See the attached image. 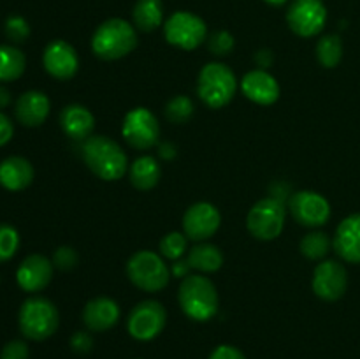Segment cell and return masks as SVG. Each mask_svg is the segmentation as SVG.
Wrapping results in <instances>:
<instances>
[{"mask_svg":"<svg viewBox=\"0 0 360 359\" xmlns=\"http://www.w3.org/2000/svg\"><path fill=\"white\" fill-rule=\"evenodd\" d=\"M20 246V234L9 224H0V263L13 259Z\"/></svg>","mask_w":360,"mask_h":359,"instance_id":"obj_31","label":"cell"},{"mask_svg":"<svg viewBox=\"0 0 360 359\" xmlns=\"http://www.w3.org/2000/svg\"><path fill=\"white\" fill-rule=\"evenodd\" d=\"M18 322H20V331L25 338L42 341L55 334V331L58 329L60 315L56 306L49 299L34 296L21 305Z\"/></svg>","mask_w":360,"mask_h":359,"instance_id":"obj_5","label":"cell"},{"mask_svg":"<svg viewBox=\"0 0 360 359\" xmlns=\"http://www.w3.org/2000/svg\"><path fill=\"white\" fill-rule=\"evenodd\" d=\"M264 2L269 4V6H273V7H280V6H283V4H287L288 0H264Z\"/></svg>","mask_w":360,"mask_h":359,"instance_id":"obj_43","label":"cell"},{"mask_svg":"<svg viewBox=\"0 0 360 359\" xmlns=\"http://www.w3.org/2000/svg\"><path fill=\"white\" fill-rule=\"evenodd\" d=\"M186 252V234H181L178 231L167 232L160 239V253L165 259L178 260L183 253Z\"/></svg>","mask_w":360,"mask_h":359,"instance_id":"obj_30","label":"cell"},{"mask_svg":"<svg viewBox=\"0 0 360 359\" xmlns=\"http://www.w3.org/2000/svg\"><path fill=\"white\" fill-rule=\"evenodd\" d=\"M288 210L295 222L304 227H320L330 218V204L322 194L299 190L288 201Z\"/></svg>","mask_w":360,"mask_h":359,"instance_id":"obj_12","label":"cell"},{"mask_svg":"<svg viewBox=\"0 0 360 359\" xmlns=\"http://www.w3.org/2000/svg\"><path fill=\"white\" fill-rule=\"evenodd\" d=\"M129 176L130 183L137 190H151L160 182L162 169L158 165L157 158H153L151 155H143V157L136 158L134 164L130 165Z\"/></svg>","mask_w":360,"mask_h":359,"instance_id":"obj_24","label":"cell"},{"mask_svg":"<svg viewBox=\"0 0 360 359\" xmlns=\"http://www.w3.org/2000/svg\"><path fill=\"white\" fill-rule=\"evenodd\" d=\"M190 270H192V267H190V264L185 260V263H176L174 267H172V273H174L176 277H179V275H186Z\"/></svg>","mask_w":360,"mask_h":359,"instance_id":"obj_41","label":"cell"},{"mask_svg":"<svg viewBox=\"0 0 360 359\" xmlns=\"http://www.w3.org/2000/svg\"><path fill=\"white\" fill-rule=\"evenodd\" d=\"M343 58V42L336 34H327L316 42V60L326 69H334Z\"/></svg>","mask_w":360,"mask_h":359,"instance_id":"obj_27","label":"cell"},{"mask_svg":"<svg viewBox=\"0 0 360 359\" xmlns=\"http://www.w3.org/2000/svg\"><path fill=\"white\" fill-rule=\"evenodd\" d=\"M6 34L13 42H25L30 35V27L23 16H9L6 21Z\"/></svg>","mask_w":360,"mask_h":359,"instance_id":"obj_33","label":"cell"},{"mask_svg":"<svg viewBox=\"0 0 360 359\" xmlns=\"http://www.w3.org/2000/svg\"><path fill=\"white\" fill-rule=\"evenodd\" d=\"M234 35L227 30H217L207 37V48L214 56H227L234 49Z\"/></svg>","mask_w":360,"mask_h":359,"instance_id":"obj_32","label":"cell"},{"mask_svg":"<svg viewBox=\"0 0 360 359\" xmlns=\"http://www.w3.org/2000/svg\"><path fill=\"white\" fill-rule=\"evenodd\" d=\"M313 292L323 301H338L348 287L347 267L338 260H322L313 271Z\"/></svg>","mask_w":360,"mask_h":359,"instance_id":"obj_14","label":"cell"},{"mask_svg":"<svg viewBox=\"0 0 360 359\" xmlns=\"http://www.w3.org/2000/svg\"><path fill=\"white\" fill-rule=\"evenodd\" d=\"M238 80L231 67L220 62H210L200 69L197 80V95L211 109H221L234 99Z\"/></svg>","mask_w":360,"mask_h":359,"instance_id":"obj_4","label":"cell"},{"mask_svg":"<svg viewBox=\"0 0 360 359\" xmlns=\"http://www.w3.org/2000/svg\"><path fill=\"white\" fill-rule=\"evenodd\" d=\"M83 160L104 182L123 178L129 169V158L123 148L108 136H90L83 141Z\"/></svg>","mask_w":360,"mask_h":359,"instance_id":"obj_1","label":"cell"},{"mask_svg":"<svg viewBox=\"0 0 360 359\" xmlns=\"http://www.w3.org/2000/svg\"><path fill=\"white\" fill-rule=\"evenodd\" d=\"M301 253L304 257L311 260H320L329 253L330 250V238L329 234L326 232H320V231H313L309 234H306L304 238L301 239Z\"/></svg>","mask_w":360,"mask_h":359,"instance_id":"obj_28","label":"cell"},{"mask_svg":"<svg viewBox=\"0 0 360 359\" xmlns=\"http://www.w3.org/2000/svg\"><path fill=\"white\" fill-rule=\"evenodd\" d=\"M221 215L214 204L200 201L192 204L183 215V231L193 241H206L220 229Z\"/></svg>","mask_w":360,"mask_h":359,"instance_id":"obj_13","label":"cell"},{"mask_svg":"<svg viewBox=\"0 0 360 359\" xmlns=\"http://www.w3.org/2000/svg\"><path fill=\"white\" fill-rule=\"evenodd\" d=\"M210 359H246V355L234 345H220L211 352Z\"/></svg>","mask_w":360,"mask_h":359,"instance_id":"obj_37","label":"cell"},{"mask_svg":"<svg viewBox=\"0 0 360 359\" xmlns=\"http://www.w3.org/2000/svg\"><path fill=\"white\" fill-rule=\"evenodd\" d=\"M120 313L122 312L115 299L101 296V298H94L86 303L83 310V322L90 331L102 333V331H108L116 326V322L120 320Z\"/></svg>","mask_w":360,"mask_h":359,"instance_id":"obj_19","label":"cell"},{"mask_svg":"<svg viewBox=\"0 0 360 359\" xmlns=\"http://www.w3.org/2000/svg\"><path fill=\"white\" fill-rule=\"evenodd\" d=\"M178 301L188 319L206 322L218 312V291L204 275H188L179 284Z\"/></svg>","mask_w":360,"mask_h":359,"instance_id":"obj_3","label":"cell"},{"mask_svg":"<svg viewBox=\"0 0 360 359\" xmlns=\"http://www.w3.org/2000/svg\"><path fill=\"white\" fill-rule=\"evenodd\" d=\"M34 168L23 157H7L0 162V185L11 192L23 190L34 182Z\"/></svg>","mask_w":360,"mask_h":359,"instance_id":"obj_22","label":"cell"},{"mask_svg":"<svg viewBox=\"0 0 360 359\" xmlns=\"http://www.w3.org/2000/svg\"><path fill=\"white\" fill-rule=\"evenodd\" d=\"M241 90L246 99L260 106H271L280 99V83L267 70L255 69L243 76Z\"/></svg>","mask_w":360,"mask_h":359,"instance_id":"obj_17","label":"cell"},{"mask_svg":"<svg viewBox=\"0 0 360 359\" xmlns=\"http://www.w3.org/2000/svg\"><path fill=\"white\" fill-rule=\"evenodd\" d=\"M49 109H51V104H49L48 95L39 90H28L20 95L14 113L21 125L39 127L46 122Z\"/></svg>","mask_w":360,"mask_h":359,"instance_id":"obj_20","label":"cell"},{"mask_svg":"<svg viewBox=\"0 0 360 359\" xmlns=\"http://www.w3.org/2000/svg\"><path fill=\"white\" fill-rule=\"evenodd\" d=\"M333 245L341 259L352 264H360V213H354L341 220Z\"/></svg>","mask_w":360,"mask_h":359,"instance_id":"obj_18","label":"cell"},{"mask_svg":"<svg viewBox=\"0 0 360 359\" xmlns=\"http://www.w3.org/2000/svg\"><path fill=\"white\" fill-rule=\"evenodd\" d=\"M0 359H28V345L21 340H13L4 345Z\"/></svg>","mask_w":360,"mask_h":359,"instance_id":"obj_35","label":"cell"},{"mask_svg":"<svg viewBox=\"0 0 360 359\" xmlns=\"http://www.w3.org/2000/svg\"><path fill=\"white\" fill-rule=\"evenodd\" d=\"M139 44L134 25L122 18H109L97 27L91 37V51L102 60H120Z\"/></svg>","mask_w":360,"mask_h":359,"instance_id":"obj_2","label":"cell"},{"mask_svg":"<svg viewBox=\"0 0 360 359\" xmlns=\"http://www.w3.org/2000/svg\"><path fill=\"white\" fill-rule=\"evenodd\" d=\"M164 35L169 44L192 51L207 41L206 21L188 11H178L164 23Z\"/></svg>","mask_w":360,"mask_h":359,"instance_id":"obj_8","label":"cell"},{"mask_svg":"<svg viewBox=\"0 0 360 359\" xmlns=\"http://www.w3.org/2000/svg\"><path fill=\"white\" fill-rule=\"evenodd\" d=\"M70 345H72L74 351L79 352V354H86V352H90L91 347H94V338L88 333L77 331V333H74V336L70 338Z\"/></svg>","mask_w":360,"mask_h":359,"instance_id":"obj_36","label":"cell"},{"mask_svg":"<svg viewBox=\"0 0 360 359\" xmlns=\"http://www.w3.org/2000/svg\"><path fill=\"white\" fill-rule=\"evenodd\" d=\"M287 208L276 197H264L257 201L248 211L246 227L253 238L260 241H273L283 232Z\"/></svg>","mask_w":360,"mask_h":359,"instance_id":"obj_7","label":"cell"},{"mask_svg":"<svg viewBox=\"0 0 360 359\" xmlns=\"http://www.w3.org/2000/svg\"><path fill=\"white\" fill-rule=\"evenodd\" d=\"M77 253L72 246H60V248L55 250L53 253V266L58 267L62 271H69L72 270L74 266L77 264Z\"/></svg>","mask_w":360,"mask_h":359,"instance_id":"obj_34","label":"cell"},{"mask_svg":"<svg viewBox=\"0 0 360 359\" xmlns=\"http://www.w3.org/2000/svg\"><path fill=\"white\" fill-rule=\"evenodd\" d=\"M127 277L141 291L158 292L167 287L171 271L158 253L139 250L127 260Z\"/></svg>","mask_w":360,"mask_h":359,"instance_id":"obj_6","label":"cell"},{"mask_svg":"<svg viewBox=\"0 0 360 359\" xmlns=\"http://www.w3.org/2000/svg\"><path fill=\"white\" fill-rule=\"evenodd\" d=\"M134 27L141 32H153L164 25L162 0H137L132 11Z\"/></svg>","mask_w":360,"mask_h":359,"instance_id":"obj_25","label":"cell"},{"mask_svg":"<svg viewBox=\"0 0 360 359\" xmlns=\"http://www.w3.org/2000/svg\"><path fill=\"white\" fill-rule=\"evenodd\" d=\"M273 60H274V56H273V51H271V49H260V51L255 55L257 65H259L262 70H266L267 67L273 65Z\"/></svg>","mask_w":360,"mask_h":359,"instance_id":"obj_39","label":"cell"},{"mask_svg":"<svg viewBox=\"0 0 360 359\" xmlns=\"http://www.w3.org/2000/svg\"><path fill=\"white\" fill-rule=\"evenodd\" d=\"M42 63H44V69L48 70L49 76L60 81L74 77V74L79 69V58H77L76 49L62 39L51 41L46 46Z\"/></svg>","mask_w":360,"mask_h":359,"instance_id":"obj_15","label":"cell"},{"mask_svg":"<svg viewBox=\"0 0 360 359\" xmlns=\"http://www.w3.org/2000/svg\"><path fill=\"white\" fill-rule=\"evenodd\" d=\"M9 102H11V92L7 90L6 87H0V109L9 106Z\"/></svg>","mask_w":360,"mask_h":359,"instance_id":"obj_42","label":"cell"},{"mask_svg":"<svg viewBox=\"0 0 360 359\" xmlns=\"http://www.w3.org/2000/svg\"><path fill=\"white\" fill-rule=\"evenodd\" d=\"M53 260H49L41 253H32L23 263L20 264L16 271L18 285L25 292H39L49 285L53 278Z\"/></svg>","mask_w":360,"mask_h":359,"instance_id":"obj_16","label":"cell"},{"mask_svg":"<svg viewBox=\"0 0 360 359\" xmlns=\"http://www.w3.org/2000/svg\"><path fill=\"white\" fill-rule=\"evenodd\" d=\"M122 134L136 150H150L158 143L160 123L148 108H134L123 118Z\"/></svg>","mask_w":360,"mask_h":359,"instance_id":"obj_10","label":"cell"},{"mask_svg":"<svg viewBox=\"0 0 360 359\" xmlns=\"http://www.w3.org/2000/svg\"><path fill=\"white\" fill-rule=\"evenodd\" d=\"M160 155L164 158H172L176 155V148H174V144H171V143H164L160 146Z\"/></svg>","mask_w":360,"mask_h":359,"instance_id":"obj_40","label":"cell"},{"mask_svg":"<svg viewBox=\"0 0 360 359\" xmlns=\"http://www.w3.org/2000/svg\"><path fill=\"white\" fill-rule=\"evenodd\" d=\"M193 102L186 95H176L165 104V118L172 123H186L193 116Z\"/></svg>","mask_w":360,"mask_h":359,"instance_id":"obj_29","label":"cell"},{"mask_svg":"<svg viewBox=\"0 0 360 359\" xmlns=\"http://www.w3.org/2000/svg\"><path fill=\"white\" fill-rule=\"evenodd\" d=\"M186 263L190 264L192 270L202 271V273H214L224 266V253L213 243L200 241L199 245L188 250Z\"/></svg>","mask_w":360,"mask_h":359,"instance_id":"obj_23","label":"cell"},{"mask_svg":"<svg viewBox=\"0 0 360 359\" xmlns=\"http://www.w3.org/2000/svg\"><path fill=\"white\" fill-rule=\"evenodd\" d=\"M13 134H14L13 122H11L9 116L4 115V113L0 111V146H4V144L9 143L11 137H13Z\"/></svg>","mask_w":360,"mask_h":359,"instance_id":"obj_38","label":"cell"},{"mask_svg":"<svg viewBox=\"0 0 360 359\" xmlns=\"http://www.w3.org/2000/svg\"><path fill=\"white\" fill-rule=\"evenodd\" d=\"M165 324H167V312L164 305L155 299H146L137 303L129 313L127 329L134 340L150 341L164 331Z\"/></svg>","mask_w":360,"mask_h":359,"instance_id":"obj_9","label":"cell"},{"mask_svg":"<svg viewBox=\"0 0 360 359\" xmlns=\"http://www.w3.org/2000/svg\"><path fill=\"white\" fill-rule=\"evenodd\" d=\"M27 69V58L14 46H0V81H14Z\"/></svg>","mask_w":360,"mask_h":359,"instance_id":"obj_26","label":"cell"},{"mask_svg":"<svg viewBox=\"0 0 360 359\" xmlns=\"http://www.w3.org/2000/svg\"><path fill=\"white\" fill-rule=\"evenodd\" d=\"M60 125L70 139L86 141L95 129V116L84 106L70 104L60 113Z\"/></svg>","mask_w":360,"mask_h":359,"instance_id":"obj_21","label":"cell"},{"mask_svg":"<svg viewBox=\"0 0 360 359\" xmlns=\"http://www.w3.org/2000/svg\"><path fill=\"white\" fill-rule=\"evenodd\" d=\"M327 9L322 0H294L287 11L288 28L299 37H315L323 30Z\"/></svg>","mask_w":360,"mask_h":359,"instance_id":"obj_11","label":"cell"}]
</instances>
